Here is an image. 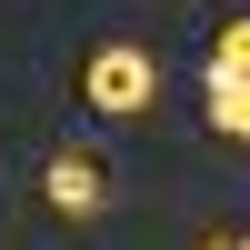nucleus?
<instances>
[{
    "label": "nucleus",
    "mask_w": 250,
    "mask_h": 250,
    "mask_svg": "<svg viewBox=\"0 0 250 250\" xmlns=\"http://www.w3.org/2000/svg\"><path fill=\"white\" fill-rule=\"evenodd\" d=\"M80 100H90L100 120H140L160 100V60L140 50V40H100V50L80 60Z\"/></svg>",
    "instance_id": "1"
},
{
    "label": "nucleus",
    "mask_w": 250,
    "mask_h": 250,
    "mask_svg": "<svg viewBox=\"0 0 250 250\" xmlns=\"http://www.w3.org/2000/svg\"><path fill=\"white\" fill-rule=\"evenodd\" d=\"M40 200H50V210H70V220L110 210V160H100V150H50V170H40Z\"/></svg>",
    "instance_id": "2"
},
{
    "label": "nucleus",
    "mask_w": 250,
    "mask_h": 250,
    "mask_svg": "<svg viewBox=\"0 0 250 250\" xmlns=\"http://www.w3.org/2000/svg\"><path fill=\"white\" fill-rule=\"evenodd\" d=\"M200 100H210V130H230V140H250V80H230V70H210V80H200Z\"/></svg>",
    "instance_id": "3"
},
{
    "label": "nucleus",
    "mask_w": 250,
    "mask_h": 250,
    "mask_svg": "<svg viewBox=\"0 0 250 250\" xmlns=\"http://www.w3.org/2000/svg\"><path fill=\"white\" fill-rule=\"evenodd\" d=\"M210 70H230V80H250V20H230V30L210 40Z\"/></svg>",
    "instance_id": "4"
},
{
    "label": "nucleus",
    "mask_w": 250,
    "mask_h": 250,
    "mask_svg": "<svg viewBox=\"0 0 250 250\" xmlns=\"http://www.w3.org/2000/svg\"><path fill=\"white\" fill-rule=\"evenodd\" d=\"M200 250H240V240H200Z\"/></svg>",
    "instance_id": "5"
},
{
    "label": "nucleus",
    "mask_w": 250,
    "mask_h": 250,
    "mask_svg": "<svg viewBox=\"0 0 250 250\" xmlns=\"http://www.w3.org/2000/svg\"><path fill=\"white\" fill-rule=\"evenodd\" d=\"M240 250H250V230H240Z\"/></svg>",
    "instance_id": "6"
}]
</instances>
